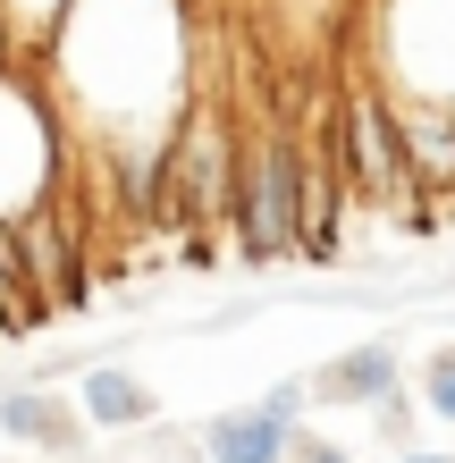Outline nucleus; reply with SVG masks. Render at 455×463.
Segmentation results:
<instances>
[{"mask_svg": "<svg viewBox=\"0 0 455 463\" xmlns=\"http://www.w3.org/2000/svg\"><path fill=\"white\" fill-rule=\"evenodd\" d=\"M43 85L51 101H76L101 144L118 160L127 211L160 220V160H169L177 118L194 110V34H185V0H68L60 34L43 43Z\"/></svg>", "mask_w": 455, "mask_h": 463, "instance_id": "obj_1", "label": "nucleus"}, {"mask_svg": "<svg viewBox=\"0 0 455 463\" xmlns=\"http://www.w3.org/2000/svg\"><path fill=\"white\" fill-rule=\"evenodd\" d=\"M68 127L43 93L34 60H0V220H25L51 194H68Z\"/></svg>", "mask_w": 455, "mask_h": 463, "instance_id": "obj_2", "label": "nucleus"}, {"mask_svg": "<svg viewBox=\"0 0 455 463\" xmlns=\"http://www.w3.org/2000/svg\"><path fill=\"white\" fill-rule=\"evenodd\" d=\"M236 160H245V127L228 118V101L194 93L160 160V228H220L236 211Z\"/></svg>", "mask_w": 455, "mask_h": 463, "instance_id": "obj_3", "label": "nucleus"}, {"mask_svg": "<svg viewBox=\"0 0 455 463\" xmlns=\"http://www.w3.org/2000/svg\"><path fill=\"white\" fill-rule=\"evenodd\" d=\"M228 220H236L245 261H296L304 253V144L287 127H245Z\"/></svg>", "mask_w": 455, "mask_h": 463, "instance_id": "obj_4", "label": "nucleus"}, {"mask_svg": "<svg viewBox=\"0 0 455 463\" xmlns=\"http://www.w3.org/2000/svg\"><path fill=\"white\" fill-rule=\"evenodd\" d=\"M371 51L396 110H455V0H380Z\"/></svg>", "mask_w": 455, "mask_h": 463, "instance_id": "obj_5", "label": "nucleus"}, {"mask_svg": "<svg viewBox=\"0 0 455 463\" xmlns=\"http://www.w3.org/2000/svg\"><path fill=\"white\" fill-rule=\"evenodd\" d=\"M329 152L346 185L363 203H388V211H422V169H413V144H405V118L380 85H346L337 110H329Z\"/></svg>", "mask_w": 455, "mask_h": 463, "instance_id": "obj_6", "label": "nucleus"}, {"mask_svg": "<svg viewBox=\"0 0 455 463\" xmlns=\"http://www.w3.org/2000/svg\"><path fill=\"white\" fill-rule=\"evenodd\" d=\"M312 404V379H279L261 404H245V413H220L203 430V455L211 463H296V421Z\"/></svg>", "mask_w": 455, "mask_h": 463, "instance_id": "obj_7", "label": "nucleus"}, {"mask_svg": "<svg viewBox=\"0 0 455 463\" xmlns=\"http://www.w3.org/2000/svg\"><path fill=\"white\" fill-rule=\"evenodd\" d=\"M85 404L51 396V388H0V439L9 447H34V455H76V439H85Z\"/></svg>", "mask_w": 455, "mask_h": 463, "instance_id": "obj_8", "label": "nucleus"}, {"mask_svg": "<svg viewBox=\"0 0 455 463\" xmlns=\"http://www.w3.org/2000/svg\"><path fill=\"white\" fill-rule=\"evenodd\" d=\"M396 388H405L396 345H346L312 371V396H329V404H396Z\"/></svg>", "mask_w": 455, "mask_h": 463, "instance_id": "obj_9", "label": "nucleus"}, {"mask_svg": "<svg viewBox=\"0 0 455 463\" xmlns=\"http://www.w3.org/2000/svg\"><path fill=\"white\" fill-rule=\"evenodd\" d=\"M76 404H85L93 430H144L152 421V388L136 371H118V363H93L85 379H76Z\"/></svg>", "mask_w": 455, "mask_h": 463, "instance_id": "obj_10", "label": "nucleus"}, {"mask_svg": "<svg viewBox=\"0 0 455 463\" xmlns=\"http://www.w3.org/2000/svg\"><path fill=\"white\" fill-rule=\"evenodd\" d=\"M60 17H68V0H0V34H9L17 60H43V43L60 34Z\"/></svg>", "mask_w": 455, "mask_h": 463, "instance_id": "obj_11", "label": "nucleus"}, {"mask_svg": "<svg viewBox=\"0 0 455 463\" xmlns=\"http://www.w3.org/2000/svg\"><path fill=\"white\" fill-rule=\"evenodd\" d=\"M422 404H431L439 421H455V345H439L431 363H422Z\"/></svg>", "mask_w": 455, "mask_h": 463, "instance_id": "obj_12", "label": "nucleus"}, {"mask_svg": "<svg viewBox=\"0 0 455 463\" xmlns=\"http://www.w3.org/2000/svg\"><path fill=\"white\" fill-rule=\"evenodd\" d=\"M296 463H346V447H329V439H296Z\"/></svg>", "mask_w": 455, "mask_h": 463, "instance_id": "obj_13", "label": "nucleus"}, {"mask_svg": "<svg viewBox=\"0 0 455 463\" xmlns=\"http://www.w3.org/2000/svg\"><path fill=\"white\" fill-rule=\"evenodd\" d=\"M396 463H455V455H431V447H422V455H396Z\"/></svg>", "mask_w": 455, "mask_h": 463, "instance_id": "obj_14", "label": "nucleus"}, {"mask_svg": "<svg viewBox=\"0 0 455 463\" xmlns=\"http://www.w3.org/2000/svg\"><path fill=\"white\" fill-rule=\"evenodd\" d=\"M0 60H17V51H9V34H0Z\"/></svg>", "mask_w": 455, "mask_h": 463, "instance_id": "obj_15", "label": "nucleus"}]
</instances>
